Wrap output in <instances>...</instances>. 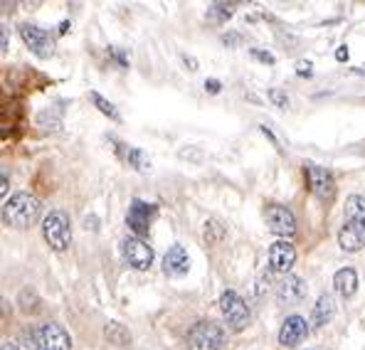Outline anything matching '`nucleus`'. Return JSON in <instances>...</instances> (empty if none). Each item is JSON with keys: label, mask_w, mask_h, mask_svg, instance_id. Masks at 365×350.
I'll return each instance as SVG.
<instances>
[{"label": "nucleus", "mask_w": 365, "mask_h": 350, "mask_svg": "<svg viewBox=\"0 0 365 350\" xmlns=\"http://www.w3.org/2000/svg\"><path fill=\"white\" fill-rule=\"evenodd\" d=\"M40 217V200L30 192H15L10 200L3 205V220L5 225L15 230H25L37 222Z\"/></svg>", "instance_id": "obj_1"}, {"label": "nucleus", "mask_w": 365, "mask_h": 350, "mask_svg": "<svg viewBox=\"0 0 365 350\" xmlns=\"http://www.w3.org/2000/svg\"><path fill=\"white\" fill-rule=\"evenodd\" d=\"M42 235L45 242L55 252H64L72 245V227H69V217L62 210H52L45 220H42Z\"/></svg>", "instance_id": "obj_2"}, {"label": "nucleus", "mask_w": 365, "mask_h": 350, "mask_svg": "<svg viewBox=\"0 0 365 350\" xmlns=\"http://www.w3.org/2000/svg\"><path fill=\"white\" fill-rule=\"evenodd\" d=\"M187 341L195 350H222L225 346V333L220 326H215L210 321H200L190 328Z\"/></svg>", "instance_id": "obj_3"}, {"label": "nucleus", "mask_w": 365, "mask_h": 350, "mask_svg": "<svg viewBox=\"0 0 365 350\" xmlns=\"http://www.w3.org/2000/svg\"><path fill=\"white\" fill-rule=\"evenodd\" d=\"M220 309H222L225 319H227L232 331H242L247 323H250V309H247L242 296L232 292V289H227V292L220 296Z\"/></svg>", "instance_id": "obj_4"}, {"label": "nucleus", "mask_w": 365, "mask_h": 350, "mask_svg": "<svg viewBox=\"0 0 365 350\" xmlns=\"http://www.w3.org/2000/svg\"><path fill=\"white\" fill-rule=\"evenodd\" d=\"M306 180H309V190L314 192L321 202H331L336 197V180L329 168L306 165Z\"/></svg>", "instance_id": "obj_5"}, {"label": "nucleus", "mask_w": 365, "mask_h": 350, "mask_svg": "<svg viewBox=\"0 0 365 350\" xmlns=\"http://www.w3.org/2000/svg\"><path fill=\"white\" fill-rule=\"evenodd\" d=\"M121 252H123L126 264L136 269V272H146L153 264V249L141 237H126V240L121 242Z\"/></svg>", "instance_id": "obj_6"}, {"label": "nucleus", "mask_w": 365, "mask_h": 350, "mask_svg": "<svg viewBox=\"0 0 365 350\" xmlns=\"http://www.w3.org/2000/svg\"><path fill=\"white\" fill-rule=\"evenodd\" d=\"M32 343L45 350H72V338L57 323H45L32 333Z\"/></svg>", "instance_id": "obj_7"}, {"label": "nucleus", "mask_w": 365, "mask_h": 350, "mask_svg": "<svg viewBox=\"0 0 365 350\" xmlns=\"http://www.w3.org/2000/svg\"><path fill=\"white\" fill-rule=\"evenodd\" d=\"M264 220H267V230L279 237H292L297 232V220L294 212L284 205H267L264 210Z\"/></svg>", "instance_id": "obj_8"}, {"label": "nucleus", "mask_w": 365, "mask_h": 350, "mask_svg": "<svg viewBox=\"0 0 365 350\" xmlns=\"http://www.w3.org/2000/svg\"><path fill=\"white\" fill-rule=\"evenodd\" d=\"M158 212L153 202H143V200H133L131 207H128V217H126V225L131 227V232L136 237H146L148 230H151V222Z\"/></svg>", "instance_id": "obj_9"}, {"label": "nucleus", "mask_w": 365, "mask_h": 350, "mask_svg": "<svg viewBox=\"0 0 365 350\" xmlns=\"http://www.w3.org/2000/svg\"><path fill=\"white\" fill-rule=\"evenodd\" d=\"M20 35H23L25 45H28L40 59H47L55 52V40H52L47 30L35 28V25H20Z\"/></svg>", "instance_id": "obj_10"}, {"label": "nucleus", "mask_w": 365, "mask_h": 350, "mask_svg": "<svg viewBox=\"0 0 365 350\" xmlns=\"http://www.w3.org/2000/svg\"><path fill=\"white\" fill-rule=\"evenodd\" d=\"M294 262H297V249H294L292 242L279 240V242H274V245L269 247V269H272V272L289 277Z\"/></svg>", "instance_id": "obj_11"}, {"label": "nucleus", "mask_w": 365, "mask_h": 350, "mask_svg": "<svg viewBox=\"0 0 365 350\" xmlns=\"http://www.w3.org/2000/svg\"><path fill=\"white\" fill-rule=\"evenodd\" d=\"M338 245L346 252H361L365 247V217L363 220H346L343 230L338 232Z\"/></svg>", "instance_id": "obj_12"}, {"label": "nucleus", "mask_w": 365, "mask_h": 350, "mask_svg": "<svg viewBox=\"0 0 365 350\" xmlns=\"http://www.w3.org/2000/svg\"><path fill=\"white\" fill-rule=\"evenodd\" d=\"M306 336H309V323H306V319H302V316H289L284 321L282 331H279V343L284 348H297Z\"/></svg>", "instance_id": "obj_13"}, {"label": "nucleus", "mask_w": 365, "mask_h": 350, "mask_svg": "<svg viewBox=\"0 0 365 350\" xmlns=\"http://www.w3.org/2000/svg\"><path fill=\"white\" fill-rule=\"evenodd\" d=\"M187 269H190V257H187L185 247L173 245L163 257V272L168 277H182V274H187Z\"/></svg>", "instance_id": "obj_14"}, {"label": "nucleus", "mask_w": 365, "mask_h": 350, "mask_svg": "<svg viewBox=\"0 0 365 350\" xmlns=\"http://www.w3.org/2000/svg\"><path fill=\"white\" fill-rule=\"evenodd\" d=\"M306 292H309V289H306V284L299 277H294V274L284 277L282 282H279V287H277L279 299L287 301V304H299V301H304Z\"/></svg>", "instance_id": "obj_15"}, {"label": "nucleus", "mask_w": 365, "mask_h": 350, "mask_svg": "<svg viewBox=\"0 0 365 350\" xmlns=\"http://www.w3.org/2000/svg\"><path fill=\"white\" fill-rule=\"evenodd\" d=\"M336 316V304L329 294H321L319 301H316L314 311H311V326L314 328H324L326 323H331Z\"/></svg>", "instance_id": "obj_16"}, {"label": "nucleus", "mask_w": 365, "mask_h": 350, "mask_svg": "<svg viewBox=\"0 0 365 350\" xmlns=\"http://www.w3.org/2000/svg\"><path fill=\"white\" fill-rule=\"evenodd\" d=\"M334 287H336V292L341 294V296L351 299V296L358 292V274H356V269H351V267L338 269L336 277H334Z\"/></svg>", "instance_id": "obj_17"}, {"label": "nucleus", "mask_w": 365, "mask_h": 350, "mask_svg": "<svg viewBox=\"0 0 365 350\" xmlns=\"http://www.w3.org/2000/svg\"><path fill=\"white\" fill-rule=\"evenodd\" d=\"M235 15V8L227 3H215L207 8V20L210 23H225V20H230Z\"/></svg>", "instance_id": "obj_18"}, {"label": "nucleus", "mask_w": 365, "mask_h": 350, "mask_svg": "<svg viewBox=\"0 0 365 350\" xmlns=\"http://www.w3.org/2000/svg\"><path fill=\"white\" fill-rule=\"evenodd\" d=\"M365 217V197L351 195L346 200V220H363Z\"/></svg>", "instance_id": "obj_19"}, {"label": "nucleus", "mask_w": 365, "mask_h": 350, "mask_svg": "<svg viewBox=\"0 0 365 350\" xmlns=\"http://www.w3.org/2000/svg\"><path fill=\"white\" fill-rule=\"evenodd\" d=\"M89 96H91V101H94V104H96V109H99L101 114H106V116L111 118V121H121V114H119V111H116V106L111 104V101H106L104 96H101V94H96V91H91Z\"/></svg>", "instance_id": "obj_20"}, {"label": "nucleus", "mask_w": 365, "mask_h": 350, "mask_svg": "<svg viewBox=\"0 0 365 350\" xmlns=\"http://www.w3.org/2000/svg\"><path fill=\"white\" fill-rule=\"evenodd\" d=\"M126 160H128V165H133L136 170H148L151 168V158H148L143 150H138V148H126Z\"/></svg>", "instance_id": "obj_21"}, {"label": "nucleus", "mask_w": 365, "mask_h": 350, "mask_svg": "<svg viewBox=\"0 0 365 350\" xmlns=\"http://www.w3.org/2000/svg\"><path fill=\"white\" fill-rule=\"evenodd\" d=\"M106 336H109L111 341L116 343V346H123V343L131 341V333L123 331V328L119 326V323H109V326H106Z\"/></svg>", "instance_id": "obj_22"}, {"label": "nucleus", "mask_w": 365, "mask_h": 350, "mask_svg": "<svg viewBox=\"0 0 365 350\" xmlns=\"http://www.w3.org/2000/svg\"><path fill=\"white\" fill-rule=\"evenodd\" d=\"M267 96L272 99V104L274 106H279V109H289V96L284 94L279 87H272L269 91H267Z\"/></svg>", "instance_id": "obj_23"}, {"label": "nucleus", "mask_w": 365, "mask_h": 350, "mask_svg": "<svg viewBox=\"0 0 365 350\" xmlns=\"http://www.w3.org/2000/svg\"><path fill=\"white\" fill-rule=\"evenodd\" d=\"M297 74H299V77H311V74H314L309 59H299V62H297Z\"/></svg>", "instance_id": "obj_24"}, {"label": "nucleus", "mask_w": 365, "mask_h": 350, "mask_svg": "<svg viewBox=\"0 0 365 350\" xmlns=\"http://www.w3.org/2000/svg\"><path fill=\"white\" fill-rule=\"evenodd\" d=\"M252 57H257V59H259V62L274 64V55H269V52H262V50H252Z\"/></svg>", "instance_id": "obj_25"}, {"label": "nucleus", "mask_w": 365, "mask_h": 350, "mask_svg": "<svg viewBox=\"0 0 365 350\" xmlns=\"http://www.w3.org/2000/svg\"><path fill=\"white\" fill-rule=\"evenodd\" d=\"M220 87H222V84H220L217 79H207L205 82V91H210V94H217Z\"/></svg>", "instance_id": "obj_26"}, {"label": "nucleus", "mask_w": 365, "mask_h": 350, "mask_svg": "<svg viewBox=\"0 0 365 350\" xmlns=\"http://www.w3.org/2000/svg\"><path fill=\"white\" fill-rule=\"evenodd\" d=\"M109 52H111V55H114V57H116V62H119V64H121V67H128V59H126V57H123V55H121V52H116V50H114V47H111V50H109Z\"/></svg>", "instance_id": "obj_27"}, {"label": "nucleus", "mask_w": 365, "mask_h": 350, "mask_svg": "<svg viewBox=\"0 0 365 350\" xmlns=\"http://www.w3.org/2000/svg\"><path fill=\"white\" fill-rule=\"evenodd\" d=\"M336 59H338V62H346V59H348V47H338Z\"/></svg>", "instance_id": "obj_28"}, {"label": "nucleus", "mask_w": 365, "mask_h": 350, "mask_svg": "<svg viewBox=\"0 0 365 350\" xmlns=\"http://www.w3.org/2000/svg\"><path fill=\"white\" fill-rule=\"evenodd\" d=\"M182 62L187 64V69H190V72H195V69H197V62H195V59H192V57L182 55Z\"/></svg>", "instance_id": "obj_29"}, {"label": "nucleus", "mask_w": 365, "mask_h": 350, "mask_svg": "<svg viewBox=\"0 0 365 350\" xmlns=\"http://www.w3.org/2000/svg\"><path fill=\"white\" fill-rule=\"evenodd\" d=\"M0 192H3V195L8 192V173H5V170H3V185H0Z\"/></svg>", "instance_id": "obj_30"}, {"label": "nucleus", "mask_w": 365, "mask_h": 350, "mask_svg": "<svg viewBox=\"0 0 365 350\" xmlns=\"http://www.w3.org/2000/svg\"><path fill=\"white\" fill-rule=\"evenodd\" d=\"M3 350H18V346H15V343H10V341H5L3 343Z\"/></svg>", "instance_id": "obj_31"}, {"label": "nucleus", "mask_w": 365, "mask_h": 350, "mask_svg": "<svg viewBox=\"0 0 365 350\" xmlns=\"http://www.w3.org/2000/svg\"><path fill=\"white\" fill-rule=\"evenodd\" d=\"M3 52H8V32L3 30Z\"/></svg>", "instance_id": "obj_32"}, {"label": "nucleus", "mask_w": 365, "mask_h": 350, "mask_svg": "<svg viewBox=\"0 0 365 350\" xmlns=\"http://www.w3.org/2000/svg\"><path fill=\"white\" fill-rule=\"evenodd\" d=\"M28 350H45V348H40V346H35V343H28Z\"/></svg>", "instance_id": "obj_33"}]
</instances>
